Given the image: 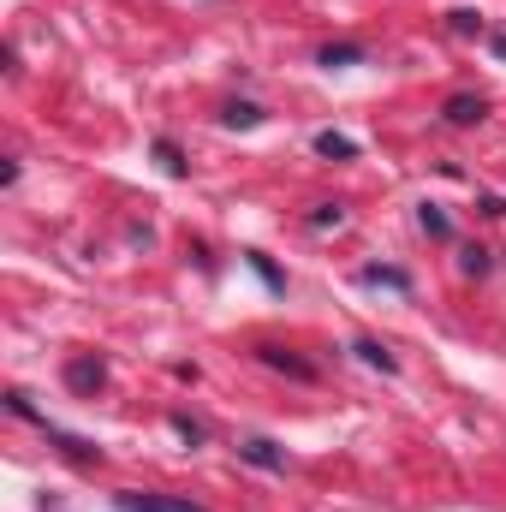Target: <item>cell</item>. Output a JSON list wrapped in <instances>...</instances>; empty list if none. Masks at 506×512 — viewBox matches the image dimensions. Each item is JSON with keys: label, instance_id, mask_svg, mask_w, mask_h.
<instances>
[{"label": "cell", "instance_id": "obj_1", "mask_svg": "<svg viewBox=\"0 0 506 512\" xmlns=\"http://www.w3.org/2000/svg\"><path fill=\"white\" fill-rule=\"evenodd\" d=\"M66 387H72V393H84V399H96V393L108 387V364H102L96 352H78V358H66Z\"/></svg>", "mask_w": 506, "mask_h": 512}, {"label": "cell", "instance_id": "obj_2", "mask_svg": "<svg viewBox=\"0 0 506 512\" xmlns=\"http://www.w3.org/2000/svg\"><path fill=\"white\" fill-rule=\"evenodd\" d=\"M36 429H42V435H48V447H60L72 465H102V447H96V441H84V435H72V429H60V423H48V417H42Z\"/></svg>", "mask_w": 506, "mask_h": 512}, {"label": "cell", "instance_id": "obj_3", "mask_svg": "<svg viewBox=\"0 0 506 512\" xmlns=\"http://www.w3.org/2000/svg\"><path fill=\"white\" fill-rule=\"evenodd\" d=\"M120 512H209V507L179 501V495H155V489H120Z\"/></svg>", "mask_w": 506, "mask_h": 512}, {"label": "cell", "instance_id": "obj_4", "mask_svg": "<svg viewBox=\"0 0 506 512\" xmlns=\"http://www.w3.org/2000/svg\"><path fill=\"white\" fill-rule=\"evenodd\" d=\"M256 358H262L268 370L292 376V382H316V364H304V358H298V352H286V346H256Z\"/></svg>", "mask_w": 506, "mask_h": 512}, {"label": "cell", "instance_id": "obj_5", "mask_svg": "<svg viewBox=\"0 0 506 512\" xmlns=\"http://www.w3.org/2000/svg\"><path fill=\"white\" fill-rule=\"evenodd\" d=\"M239 459L256 465V471H286V453H280L268 435H245V441H239Z\"/></svg>", "mask_w": 506, "mask_h": 512}, {"label": "cell", "instance_id": "obj_6", "mask_svg": "<svg viewBox=\"0 0 506 512\" xmlns=\"http://www.w3.org/2000/svg\"><path fill=\"white\" fill-rule=\"evenodd\" d=\"M441 114H447V126H483L489 120V102L483 96H447Z\"/></svg>", "mask_w": 506, "mask_h": 512}, {"label": "cell", "instance_id": "obj_7", "mask_svg": "<svg viewBox=\"0 0 506 512\" xmlns=\"http://www.w3.org/2000/svg\"><path fill=\"white\" fill-rule=\"evenodd\" d=\"M358 280H364V286H387V292H411V274L393 268V262H364Z\"/></svg>", "mask_w": 506, "mask_h": 512}, {"label": "cell", "instance_id": "obj_8", "mask_svg": "<svg viewBox=\"0 0 506 512\" xmlns=\"http://www.w3.org/2000/svg\"><path fill=\"white\" fill-rule=\"evenodd\" d=\"M352 352H358V364H370V370H381V376H399V358H393L381 340H370V334H364V340H352Z\"/></svg>", "mask_w": 506, "mask_h": 512}, {"label": "cell", "instance_id": "obj_9", "mask_svg": "<svg viewBox=\"0 0 506 512\" xmlns=\"http://www.w3.org/2000/svg\"><path fill=\"white\" fill-rule=\"evenodd\" d=\"M364 60H370L364 42H328V48L316 54V66H328V72H334V66H364Z\"/></svg>", "mask_w": 506, "mask_h": 512}, {"label": "cell", "instance_id": "obj_10", "mask_svg": "<svg viewBox=\"0 0 506 512\" xmlns=\"http://www.w3.org/2000/svg\"><path fill=\"white\" fill-rule=\"evenodd\" d=\"M316 155H322V161H352L358 143H352L346 131H316Z\"/></svg>", "mask_w": 506, "mask_h": 512}, {"label": "cell", "instance_id": "obj_11", "mask_svg": "<svg viewBox=\"0 0 506 512\" xmlns=\"http://www.w3.org/2000/svg\"><path fill=\"white\" fill-rule=\"evenodd\" d=\"M489 268H495V251H489V245H465V251H459V274H471V280H483Z\"/></svg>", "mask_w": 506, "mask_h": 512}, {"label": "cell", "instance_id": "obj_12", "mask_svg": "<svg viewBox=\"0 0 506 512\" xmlns=\"http://www.w3.org/2000/svg\"><path fill=\"white\" fill-rule=\"evenodd\" d=\"M155 161H161L173 179H185V167H191V161H185V149H179L173 137H155Z\"/></svg>", "mask_w": 506, "mask_h": 512}, {"label": "cell", "instance_id": "obj_13", "mask_svg": "<svg viewBox=\"0 0 506 512\" xmlns=\"http://www.w3.org/2000/svg\"><path fill=\"white\" fill-rule=\"evenodd\" d=\"M221 120H227L233 131H256V126H262V108H256V102H227V114H221Z\"/></svg>", "mask_w": 506, "mask_h": 512}, {"label": "cell", "instance_id": "obj_14", "mask_svg": "<svg viewBox=\"0 0 506 512\" xmlns=\"http://www.w3.org/2000/svg\"><path fill=\"white\" fill-rule=\"evenodd\" d=\"M417 227H423L429 239H453V221H447L435 203H423V209H417Z\"/></svg>", "mask_w": 506, "mask_h": 512}, {"label": "cell", "instance_id": "obj_15", "mask_svg": "<svg viewBox=\"0 0 506 512\" xmlns=\"http://www.w3.org/2000/svg\"><path fill=\"white\" fill-rule=\"evenodd\" d=\"M173 435H179V441H191V447H203V441H209V429H203L197 417H185V411H173Z\"/></svg>", "mask_w": 506, "mask_h": 512}, {"label": "cell", "instance_id": "obj_16", "mask_svg": "<svg viewBox=\"0 0 506 512\" xmlns=\"http://www.w3.org/2000/svg\"><path fill=\"white\" fill-rule=\"evenodd\" d=\"M340 221H346L340 203H316V209H310V227H316V233H328V227H340Z\"/></svg>", "mask_w": 506, "mask_h": 512}, {"label": "cell", "instance_id": "obj_17", "mask_svg": "<svg viewBox=\"0 0 506 512\" xmlns=\"http://www.w3.org/2000/svg\"><path fill=\"white\" fill-rule=\"evenodd\" d=\"M453 30H459V36H483V18H477L471 6H459V12H453Z\"/></svg>", "mask_w": 506, "mask_h": 512}, {"label": "cell", "instance_id": "obj_18", "mask_svg": "<svg viewBox=\"0 0 506 512\" xmlns=\"http://www.w3.org/2000/svg\"><path fill=\"white\" fill-rule=\"evenodd\" d=\"M251 268L262 274V280H268V286H274V292H286V274H274V262H268V256H256V251H251Z\"/></svg>", "mask_w": 506, "mask_h": 512}, {"label": "cell", "instance_id": "obj_19", "mask_svg": "<svg viewBox=\"0 0 506 512\" xmlns=\"http://www.w3.org/2000/svg\"><path fill=\"white\" fill-rule=\"evenodd\" d=\"M489 48H495V60H506V36H489Z\"/></svg>", "mask_w": 506, "mask_h": 512}]
</instances>
